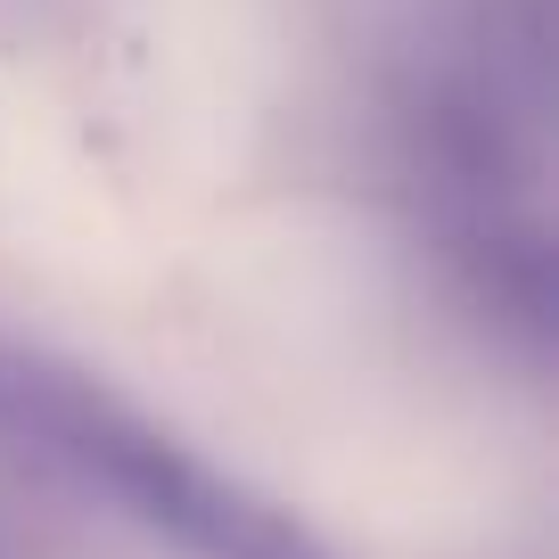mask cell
<instances>
[{
    "mask_svg": "<svg viewBox=\"0 0 559 559\" xmlns=\"http://www.w3.org/2000/svg\"><path fill=\"white\" fill-rule=\"evenodd\" d=\"M0 437L67 486H83L91 502L123 510L140 535H157L181 559H337V543L288 502L214 469L198 444L132 412L91 370L9 337H0Z\"/></svg>",
    "mask_w": 559,
    "mask_h": 559,
    "instance_id": "1",
    "label": "cell"
}]
</instances>
